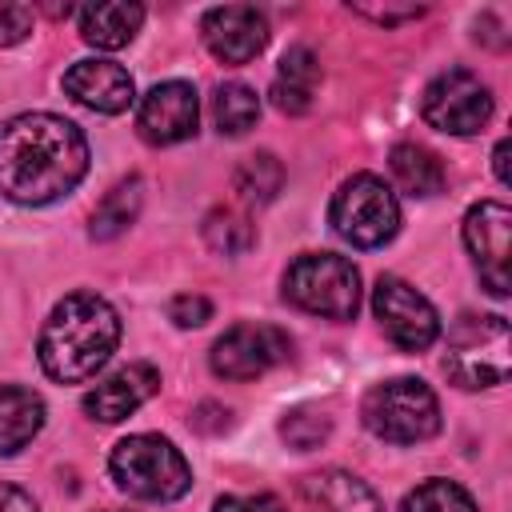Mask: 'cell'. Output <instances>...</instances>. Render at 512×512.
Listing matches in <instances>:
<instances>
[{
	"instance_id": "cell-1",
	"label": "cell",
	"mask_w": 512,
	"mask_h": 512,
	"mask_svg": "<svg viewBox=\"0 0 512 512\" xmlns=\"http://www.w3.org/2000/svg\"><path fill=\"white\" fill-rule=\"evenodd\" d=\"M88 172L84 132L56 112H20L0 124V196L12 204H52Z\"/></svg>"
},
{
	"instance_id": "cell-2",
	"label": "cell",
	"mask_w": 512,
	"mask_h": 512,
	"mask_svg": "<svg viewBox=\"0 0 512 512\" xmlns=\"http://www.w3.org/2000/svg\"><path fill=\"white\" fill-rule=\"evenodd\" d=\"M116 344H120L116 308L96 292H72L48 312L36 352H40V368L52 380L80 384L108 364Z\"/></svg>"
},
{
	"instance_id": "cell-3",
	"label": "cell",
	"mask_w": 512,
	"mask_h": 512,
	"mask_svg": "<svg viewBox=\"0 0 512 512\" xmlns=\"http://www.w3.org/2000/svg\"><path fill=\"white\" fill-rule=\"evenodd\" d=\"M108 472L116 480V488H124L136 500H152V504H168L180 500L192 488V468L180 456V448L156 432H136L128 440H120L108 456Z\"/></svg>"
},
{
	"instance_id": "cell-4",
	"label": "cell",
	"mask_w": 512,
	"mask_h": 512,
	"mask_svg": "<svg viewBox=\"0 0 512 512\" xmlns=\"http://www.w3.org/2000/svg\"><path fill=\"white\" fill-rule=\"evenodd\" d=\"M364 428L388 444H420L440 432V400L416 376H396L372 384L360 404Z\"/></svg>"
},
{
	"instance_id": "cell-5",
	"label": "cell",
	"mask_w": 512,
	"mask_h": 512,
	"mask_svg": "<svg viewBox=\"0 0 512 512\" xmlns=\"http://www.w3.org/2000/svg\"><path fill=\"white\" fill-rule=\"evenodd\" d=\"M444 372L456 388H496L512 372V332L504 316H460L448 340Z\"/></svg>"
},
{
	"instance_id": "cell-6",
	"label": "cell",
	"mask_w": 512,
	"mask_h": 512,
	"mask_svg": "<svg viewBox=\"0 0 512 512\" xmlns=\"http://www.w3.org/2000/svg\"><path fill=\"white\" fill-rule=\"evenodd\" d=\"M284 300L324 320H352L360 308V272L336 252H304L284 272Z\"/></svg>"
},
{
	"instance_id": "cell-7",
	"label": "cell",
	"mask_w": 512,
	"mask_h": 512,
	"mask_svg": "<svg viewBox=\"0 0 512 512\" xmlns=\"http://www.w3.org/2000/svg\"><path fill=\"white\" fill-rule=\"evenodd\" d=\"M328 220L352 248H380L400 232V200L380 176L356 172L336 188Z\"/></svg>"
},
{
	"instance_id": "cell-8",
	"label": "cell",
	"mask_w": 512,
	"mask_h": 512,
	"mask_svg": "<svg viewBox=\"0 0 512 512\" xmlns=\"http://www.w3.org/2000/svg\"><path fill=\"white\" fill-rule=\"evenodd\" d=\"M420 116L448 136H476L492 120V92L468 68H448L428 80L420 96Z\"/></svg>"
},
{
	"instance_id": "cell-9",
	"label": "cell",
	"mask_w": 512,
	"mask_h": 512,
	"mask_svg": "<svg viewBox=\"0 0 512 512\" xmlns=\"http://www.w3.org/2000/svg\"><path fill=\"white\" fill-rule=\"evenodd\" d=\"M292 356V336L276 324H232L208 352V364L224 380H256Z\"/></svg>"
},
{
	"instance_id": "cell-10",
	"label": "cell",
	"mask_w": 512,
	"mask_h": 512,
	"mask_svg": "<svg viewBox=\"0 0 512 512\" xmlns=\"http://www.w3.org/2000/svg\"><path fill=\"white\" fill-rule=\"evenodd\" d=\"M372 312H376L384 336L404 352H420L440 336V316H436L432 300L400 276H380L376 280Z\"/></svg>"
},
{
	"instance_id": "cell-11",
	"label": "cell",
	"mask_w": 512,
	"mask_h": 512,
	"mask_svg": "<svg viewBox=\"0 0 512 512\" xmlns=\"http://www.w3.org/2000/svg\"><path fill=\"white\" fill-rule=\"evenodd\" d=\"M464 244L476 260L480 284L492 296H508V244H512V212L500 200H480L464 216Z\"/></svg>"
},
{
	"instance_id": "cell-12",
	"label": "cell",
	"mask_w": 512,
	"mask_h": 512,
	"mask_svg": "<svg viewBox=\"0 0 512 512\" xmlns=\"http://www.w3.org/2000/svg\"><path fill=\"white\" fill-rule=\"evenodd\" d=\"M196 124H200V100H196V88L188 80H164V84H156L140 100V108H136V132L148 144H156V148L192 140L196 136Z\"/></svg>"
},
{
	"instance_id": "cell-13",
	"label": "cell",
	"mask_w": 512,
	"mask_h": 512,
	"mask_svg": "<svg viewBox=\"0 0 512 512\" xmlns=\"http://www.w3.org/2000/svg\"><path fill=\"white\" fill-rule=\"evenodd\" d=\"M200 36L220 64H248L268 44V20L252 4H220L204 12Z\"/></svg>"
},
{
	"instance_id": "cell-14",
	"label": "cell",
	"mask_w": 512,
	"mask_h": 512,
	"mask_svg": "<svg viewBox=\"0 0 512 512\" xmlns=\"http://www.w3.org/2000/svg\"><path fill=\"white\" fill-rule=\"evenodd\" d=\"M160 392V372L152 364H124L112 376H104L88 396H84V412L100 424H120L128 420L144 400H152Z\"/></svg>"
},
{
	"instance_id": "cell-15",
	"label": "cell",
	"mask_w": 512,
	"mask_h": 512,
	"mask_svg": "<svg viewBox=\"0 0 512 512\" xmlns=\"http://www.w3.org/2000/svg\"><path fill=\"white\" fill-rule=\"evenodd\" d=\"M64 92L100 116H116L136 100L132 76L116 60H76L64 72Z\"/></svg>"
},
{
	"instance_id": "cell-16",
	"label": "cell",
	"mask_w": 512,
	"mask_h": 512,
	"mask_svg": "<svg viewBox=\"0 0 512 512\" xmlns=\"http://www.w3.org/2000/svg\"><path fill=\"white\" fill-rule=\"evenodd\" d=\"M316 88H320V60L308 44H292L284 56H280V68H276V80H272V104L284 112V116H304L316 100Z\"/></svg>"
},
{
	"instance_id": "cell-17",
	"label": "cell",
	"mask_w": 512,
	"mask_h": 512,
	"mask_svg": "<svg viewBox=\"0 0 512 512\" xmlns=\"http://www.w3.org/2000/svg\"><path fill=\"white\" fill-rule=\"evenodd\" d=\"M140 24H144V4L136 0H100V4L80 8V36L104 52L132 44Z\"/></svg>"
},
{
	"instance_id": "cell-18",
	"label": "cell",
	"mask_w": 512,
	"mask_h": 512,
	"mask_svg": "<svg viewBox=\"0 0 512 512\" xmlns=\"http://www.w3.org/2000/svg\"><path fill=\"white\" fill-rule=\"evenodd\" d=\"M304 496L320 508V512H384L380 496L352 472L344 468H324L316 476L304 480Z\"/></svg>"
},
{
	"instance_id": "cell-19",
	"label": "cell",
	"mask_w": 512,
	"mask_h": 512,
	"mask_svg": "<svg viewBox=\"0 0 512 512\" xmlns=\"http://www.w3.org/2000/svg\"><path fill=\"white\" fill-rule=\"evenodd\" d=\"M44 428V400L32 388L0 384V456H16Z\"/></svg>"
},
{
	"instance_id": "cell-20",
	"label": "cell",
	"mask_w": 512,
	"mask_h": 512,
	"mask_svg": "<svg viewBox=\"0 0 512 512\" xmlns=\"http://www.w3.org/2000/svg\"><path fill=\"white\" fill-rule=\"evenodd\" d=\"M388 168L408 196H436L444 188V164L424 144H396L388 156Z\"/></svg>"
},
{
	"instance_id": "cell-21",
	"label": "cell",
	"mask_w": 512,
	"mask_h": 512,
	"mask_svg": "<svg viewBox=\"0 0 512 512\" xmlns=\"http://www.w3.org/2000/svg\"><path fill=\"white\" fill-rule=\"evenodd\" d=\"M140 204H144V180L140 176H128L120 180L92 212L88 220V236L92 240H116L120 232H128V224L140 216Z\"/></svg>"
},
{
	"instance_id": "cell-22",
	"label": "cell",
	"mask_w": 512,
	"mask_h": 512,
	"mask_svg": "<svg viewBox=\"0 0 512 512\" xmlns=\"http://www.w3.org/2000/svg\"><path fill=\"white\" fill-rule=\"evenodd\" d=\"M232 188L240 192L244 204H272L284 188V164L272 156V152H252L236 164L232 172Z\"/></svg>"
},
{
	"instance_id": "cell-23",
	"label": "cell",
	"mask_w": 512,
	"mask_h": 512,
	"mask_svg": "<svg viewBox=\"0 0 512 512\" xmlns=\"http://www.w3.org/2000/svg\"><path fill=\"white\" fill-rule=\"evenodd\" d=\"M212 120H216L220 136H244L260 120V96L248 84L228 80L212 96Z\"/></svg>"
},
{
	"instance_id": "cell-24",
	"label": "cell",
	"mask_w": 512,
	"mask_h": 512,
	"mask_svg": "<svg viewBox=\"0 0 512 512\" xmlns=\"http://www.w3.org/2000/svg\"><path fill=\"white\" fill-rule=\"evenodd\" d=\"M200 232H204V244H208L212 252H220V256H244V252L256 244V228H252L248 216L236 212V208H212V212L204 216Z\"/></svg>"
},
{
	"instance_id": "cell-25",
	"label": "cell",
	"mask_w": 512,
	"mask_h": 512,
	"mask_svg": "<svg viewBox=\"0 0 512 512\" xmlns=\"http://www.w3.org/2000/svg\"><path fill=\"white\" fill-rule=\"evenodd\" d=\"M400 512H476V500L456 480H424L404 496Z\"/></svg>"
},
{
	"instance_id": "cell-26",
	"label": "cell",
	"mask_w": 512,
	"mask_h": 512,
	"mask_svg": "<svg viewBox=\"0 0 512 512\" xmlns=\"http://www.w3.org/2000/svg\"><path fill=\"white\" fill-rule=\"evenodd\" d=\"M328 432H332V420H328L320 408H292V412H284V420H280V436H284L296 452L320 448V444L328 440Z\"/></svg>"
},
{
	"instance_id": "cell-27",
	"label": "cell",
	"mask_w": 512,
	"mask_h": 512,
	"mask_svg": "<svg viewBox=\"0 0 512 512\" xmlns=\"http://www.w3.org/2000/svg\"><path fill=\"white\" fill-rule=\"evenodd\" d=\"M168 320L176 328H200L212 320V300L200 296V292H184V296H172L168 304Z\"/></svg>"
},
{
	"instance_id": "cell-28",
	"label": "cell",
	"mask_w": 512,
	"mask_h": 512,
	"mask_svg": "<svg viewBox=\"0 0 512 512\" xmlns=\"http://www.w3.org/2000/svg\"><path fill=\"white\" fill-rule=\"evenodd\" d=\"M28 32H32V8L28 4H0V48L28 40Z\"/></svg>"
},
{
	"instance_id": "cell-29",
	"label": "cell",
	"mask_w": 512,
	"mask_h": 512,
	"mask_svg": "<svg viewBox=\"0 0 512 512\" xmlns=\"http://www.w3.org/2000/svg\"><path fill=\"white\" fill-rule=\"evenodd\" d=\"M212 512H288L280 496L272 492H256V496H220L212 504Z\"/></svg>"
},
{
	"instance_id": "cell-30",
	"label": "cell",
	"mask_w": 512,
	"mask_h": 512,
	"mask_svg": "<svg viewBox=\"0 0 512 512\" xmlns=\"http://www.w3.org/2000/svg\"><path fill=\"white\" fill-rule=\"evenodd\" d=\"M352 12H360V16H368V20L384 24V28H392V24H404V20L424 16V4H400V8H392V4H352Z\"/></svg>"
},
{
	"instance_id": "cell-31",
	"label": "cell",
	"mask_w": 512,
	"mask_h": 512,
	"mask_svg": "<svg viewBox=\"0 0 512 512\" xmlns=\"http://www.w3.org/2000/svg\"><path fill=\"white\" fill-rule=\"evenodd\" d=\"M228 416H232L228 408H220V404H212V400H208V404H200V408L192 412V424H196L200 432H224V428L232 424Z\"/></svg>"
},
{
	"instance_id": "cell-32",
	"label": "cell",
	"mask_w": 512,
	"mask_h": 512,
	"mask_svg": "<svg viewBox=\"0 0 512 512\" xmlns=\"http://www.w3.org/2000/svg\"><path fill=\"white\" fill-rule=\"evenodd\" d=\"M0 512H40V508H36V500H32L24 488L0 484Z\"/></svg>"
},
{
	"instance_id": "cell-33",
	"label": "cell",
	"mask_w": 512,
	"mask_h": 512,
	"mask_svg": "<svg viewBox=\"0 0 512 512\" xmlns=\"http://www.w3.org/2000/svg\"><path fill=\"white\" fill-rule=\"evenodd\" d=\"M492 168H496V180L508 184V140L496 144V152H492Z\"/></svg>"
},
{
	"instance_id": "cell-34",
	"label": "cell",
	"mask_w": 512,
	"mask_h": 512,
	"mask_svg": "<svg viewBox=\"0 0 512 512\" xmlns=\"http://www.w3.org/2000/svg\"><path fill=\"white\" fill-rule=\"evenodd\" d=\"M112 512H116V508H112Z\"/></svg>"
}]
</instances>
